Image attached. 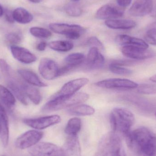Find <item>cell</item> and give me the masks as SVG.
<instances>
[{"label": "cell", "instance_id": "60d3db41", "mask_svg": "<svg viewBox=\"0 0 156 156\" xmlns=\"http://www.w3.org/2000/svg\"><path fill=\"white\" fill-rule=\"evenodd\" d=\"M47 43L44 41L39 43L37 46V49L40 51H44L47 47Z\"/></svg>", "mask_w": 156, "mask_h": 156}, {"label": "cell", "instance_id": "c3c4849f", "mask_svg": "<svg viewBox=\"0 0 156 156\" xmlns=\"http://www.w3.org/2000/svg\"><path fill=\"white\" fill-rule=\"evenodd\" d=\"M155 116L156 117V112H155Z\"/></svg>", "mask_w": 156, "mask_h": 156}, {"label": "cell", "instance_id": "5bb4252c", "mask_svg": "<svg viewBox=\"0 0 156 156\" xmlns=\"http://www.w3.org/2000/svg\"><path fill=\"white\" fill-rule=\"evenodd\" d=\"M89 80L87 78H79L72 80L65 83L59 91L52 97L68 96L76 93L78 90L86 85Z\"/></svg>", "mask_w": 156, "mask_h": 156}, {"label": "cell", "instance_id": "1f68e13d", "mask_svg": "<svg viewBox=\"0 0 156 156\" xmlns=\"http://www.w3.org/2000/svg\"><path fill=\"white\" fill-rule=\"evenodd\" d=\"M66 12L68 15L72 17H78L82 13L81 7L76 3L68 4L66 6Z\"/></svg>", "mask_w": 156, "mask_h": 156}, {"label": "cell", "instance_id": "bcb514c9", "mask_svg": "<svg viewBox=\"0 0 156 156\" xmlns=\"http://www.w3.org/2000/svg\"><path fill=\"white\" fill-rule=\"evenodd\" d=\"M71 1H73V2H78V1H79V0H71Z\"/></svg>", "mask_w": 156, "mask_h": 156}, {"label": "cell", "instance_id": "7402d4cb", "mask_svg": "<svg viewBox=\"0 0 156 156\" xmlns=\"http://www.w3.org/2000/svg\"><path fill=\"white\" fill-rule=\"evenodd\" d=\"M65 156H81V148L77 136H68L62 147Z\"/></svg>", "mask_w": 156, "mask_h": 156}, {"label": "cell", "instance_id": "4316f807", "mask_svg": "<svg viewBox=\"0 0 156 156\" xmlns=\"http://www.w3.org/2000/svg\"><path fill=\"white\" fill-rule=\"evenodd\" d=\"M0 100L8 107H13L16 104L15 97L13 94L2 85H0Z\"/></svg>", "mask_w": 156, "mask_h": 156}, {"label": "cell", "instance_id": "484cf974", "mask_svg": "<svg viewBox=\"0 0 156 156\" xmlns=\"http://www.w3.org/2000/svg\"><path fill=\"white\" fill-rule=\"evenodd\" d=\"M68 112L71 115L88 116L93 115L95 112V110L93 107L87 105H78L69 108L68 110Z\"/></svg>", "mask_w": 156, "mask_h": 156}, {"label": "cell", "instance_id": "ffe728a7", "mask_svg": "<svg viewBox=\"0 0 156 156\" xmlns=\"http://www.w3.org/2000/svg\"><path fill=\"white\" fill-rule=\"evenodd\" d=\"M0 123L1 131L0 139L3 146L7 147L9 140V121L8 116L5 108L0 104Z\"/></svg>", "mask_w": 156, "mask_h": 156}, {"label": "cell", "instance_id": "6da1fadb", "mask_svg": "<svg viewBox=\"0 0 156 156\" xmlns=\"http://www.w3.org/2000/svg\"><path fill=\"white\" fill-rule=\"evenodd\" d=\"M127 145L136 153L144 156L156 154V136L148 128L141 127L125 136Z\"/></svg>", "mask_w": 156, "mask_h": 156}, {"label": "cell", "instance_id": "d590c367", "mask_svg": "<svg viewBox=\"0 0 156 156\" xmlns=\"http://www.w3.org/2000/svg\"><path fill=\"white\" fill-rule=\"evenodd\" d=\"M144 39L147 44L156 46V28L148 29L145 34Z\"/></svg>", "mask_w": 156, "mask_h": 156}, {"label": "cell", "instance_id": "4fadbf2b", "mask_svg": "<svg viewBox=\"0 0 156 156\" xmlns=\"http://www.w3.org/2000/svg\"><path fill=\"white\" fill-rule=\"evenodd\" d=\"M122 52L125 56L135 60L149 59L155 56V53L151 50L131 46H123Z\"/></svg>", "mask_w": 156, "mask_h": 156}, {"label": "cell", "instance_id": "9a60e30c", "mask_svg": "<svg viewBox=\"0 0 156 156\" xmlns=\"http://www.w3.org/2000/svg\"><path fill=\"white\" fill-rule=\"evenodd\" d=\"M85 60V56L82 53H73L69 55L65 58V66L59 69L58 75L59 76L68 74L78 67Z\"/></svg>", "mask_w": 156, "mask_h": 156}, {"label": "cell", "instance_id": "7c38bea8", "mask_svg": "<svg viewBox=\"0 0 156 156\" xmlns=\"http://www.w3.org/2000/svg\"><path fill=\"white\" fill-rule=\"evenodd\" d=\"M59 68L54 60L44 58L40 60L38 66L39 73L44 79L52 80L58 77Z\"/></svg>", "mask_w": 156, "mask_h": 156}, {"label": "cell", "instance_id": "f6af8a7d", "mask_svg": "<svg viewBox=\"0 0 156 156\" xmlns=\"http://www.w3.org/2000/svg\"><path fill=\"white\" fill-rule=\"evenodd\" d=\"M120 156H126L125 153L124 151H123L122 152V154H121Z\"/></svg>", "mask_w": 156, "mask_h": 156}, {"label": "cell", "instance_id": "44dd1931", "mask_svg": "<svg viewBox=\"0 0 156 156\" xmlns=\"http://www.w3.org/2000/svg\"><path fill=\"white\" fill-rule=\"evenodd\" d=\"M115 41L121 46H131L144 49H147L148 44L144 40L127 35L121 34L115 37Z\"/></svg>", "mask_w": 156, "mask_h": 156}, {"label": "cell", "instance_id": "d6a6232c", "mask_svg": "<svg viewBox=\"0 0 156 156\" xmlns=\"http://www.w3.org/2000/svg\"><path fill=\"white\" fill-rule=\"evenodd\" d=\"M137 91L141 94H156V84L151 83L140 84L137 86Z\"/></svg>", "mask_w": 156, "mask_h": 156}, {"label": "cell", "instance_id": "f35d334b", "mask_svg": "<svg viewBox=\"0 0 156 156\" xmlns=\"http://www.w3.org/2000/svg\"><path fill=\"white\" fill-rule=\"evenodd\" d=\"M132 0H117L118 5L121 7H126L130 5Z\"/></svg>", "mask_w": 156, "mask_h": 156}, {"label": "cell", "instance_id": "3957f363", "mask_svg": "<svg viewBox=\"0 0 156 156\" xmlns=\"http://www.w3.org/2000/svg\"><path fill=\"white\" fill-rule=\"evenodd\" d=\"M89 98V94L84 92L76 93L70 96L52 97L42 107L41 111L43 112L59 111L83 103Z\"/></svg>", "mask_w": 156, "mask_h": 156}, {"label": "cell", "instance_id": "4dcf8cb0", "mask_svg": "<svg viewBox=\"0 0 156 156\" xmlns=\"http://www.w3.org/2000/svg\"><path fill=\"white\" fill-rule=\"evenodd\" d=\"M30 34L35 37L39 38H48L52 36V33L48 29L43 27H32L30 28Z\"/></svg>", "mask_w": 156, "mask_h": 156}, {"label": "cell", "instance_id": "e0dca14e", "mask_svg": "<svg viewBox=\"0 0 156 156\" xmlns=\"http://www.w3.org/2000/svg\"><path fill=\"white\" fill-rule=\"evenodd\" d=\"M11 52L16 59L23 64H32L37 59V57L28 49L21 47L11 46Z\"/></svg>", "mask_w": 156, "mask_h": 156}, {"label": "cell", "instance_id": "7bdbcfd3", "mask_svg": "<svg viewBox=\"0 0 156 156\" xmlns=\"http://www.w3.org/2000/svg\"><path fill=\"white\" fill-rule=\"evenodd\" d=\"M28 1L34 3H38L41 2L43 0H28Z\"/></svg>", "mask_w": 156, "mask_h": 156}, {"label": "cell", "instance_id": "ab89813d", "mask_svg": "<svg viewBox=\"0 0 156 156\" xmlns=\"http://www.w3.org/2000/svg\"><path fill=\"white\" fill-rule=\"evenodd\" d=\"M5 18L6 21L9 23H14L15 21L13 17L12 13L10 12L9 11L6 12L5 14Z\"/></svg>", "mask_w": 156, "mask_h": 156}, {"label": "cell", "instance_id": "30bf717a", "mask_svg": "<svg viewBox=\"0 0 156 156\" xmlns=\"http://www.w3.org/2000/svg\"><path fill=\"white\" fill-rule=\"evenodd\" d=\"M60 116L48 115L37 118H27L23 120L24 123L36 130H43L49 126L59 123L61 122Z\"/></svg>", "mask_w": 156, "mask_h": 156}, {"label": "cell", "instance_id": "ba28073f", "mask_svg": "<svg viewBox=\"0 0 156 156\" xmlns=\"http://www.w3.org/2000/svg\"><path fill=\"white\" fill-rule=\"evenodd\" d=\"M44 136L43 132L29 130L21 135L16 140V147L18 149H29L39 143Z\"/></svg>", "mask_w": 156, "mask_h": 156}, {"label": "cell", "instance_id": "b9f144b4", "mask_svg": "<svg viewBox=\"0 0 156 156\" xmlns=\"http://www.w3.org/2000/svg\"><path fill=\"white\" fill-rule=\"evenodd\" d=\"M150 80L156 83V74L150 78Z\"/></svg>", "mask_w": 156, "mask_h": 156}, {"label": "cell", "instance_id": "8fae6325", "mask_svg": "<svg viewBox=\"0 0 156 156\" xmlns=\"http://www.w3.org/2000/svg\"><path fill=\"white\" fill-rule=\"evenodd\" d=\"M124 13L123 7L112 4H106L100 7L96 12V17L101 20H111L122 17Z\"/></svg>", "mask_w": 156, "mask_h": 156}, {"label": "cell", "instance_id": "ee69618b", "mask_svg": "<svg viewBox=\"0 0 156 156\" xmlns=\"http://www.w3.org/2000/svg\"><path fill=\"white\" fill-rule=\"evenodd\" d=\"M4 11L2 7L0 5V17L2 16L3 14Z\"/></svg>", "mask_w": 156, "mask_h": 156}, {"label": "cell", "instance_id": "2e32d148", "mask_svg": "<svg viewBox=\"0 0 156 156\" xmlns=\"http://www.w3.org/2000/svg\"><path fill=\"white\" fill-rule=\"evenodd\" d=\"M153 0H136L130 7L129 12L134 16H143L151 13Z\"/></svg>", "mask_w": 156, "mask_h": 156}, {"label": "cell", "instance_id": "7a4b0ae2", "mask_svg": "<svg viewBox=\"0 0 156 156\" xmlns=\"http://www.w3.org/2000/svg\"><path fill=\"white\" fill-rule=\"evenodd\" d=\"M110 122L113 132L125 137L131 132L135 122L134 115L127 109L116 107L111 112Z\"/></svg>", "mask_w": 156, "mask_h": 156}, {"label": "cell", "instance_id": "681fc988", "mask_svg": "<svg viewBox=\"0 0 156 156\" xmlns=\"http://www.w3.org/2000/svg\"><path fill=\"white\" fill-rule=\"evenodd\" d=\"M2 156H5V155H2Z\"/></svg>", "mask_w": 156, "mask_h": 156}, {"label": "cell", "instance_id": "d4e9b609", "mask_svg": "<svg viewBox=\"0 0 156 156\" xmlns=\"http://www.w3.org/2000/svg\"><path fill=\"white\" fill-rule=\"evenodd\" d=\"M12 16L15 21L23 24L29 23L34 18L32 14L23 7L15 9L12 12Z\"/></svg>", "mask_w": 156, "mask_h": 156}, {"label": "cell", "instance_id": "836d02e7", "mask_svg": "<svg viewBox=\"0 0 156 156\" xmlns=\"http://www.w3.org/2000/svg\"><path fill=\"white\" fill-rule=\"evenodd\" d=\"M109 68V69L112 73L116 75L127 76L132 74V71L130 69L113 64H110Z\"/></svg>", "mask_w": 156, "mask_h": 156}, {"label": "cell", "instance_id": "f1b7e54d", "mask_svg": "<svg viewBox=\"0 0 156 156\" xmlns=\"http://www.w3.org/2000/svg\"><path fill=\"white\" fill-rule=\"evenodd\" d=\"M48 46L52 50L59 52H67L74 48L72 42L65 40L52 41L48 44Z\"/></svg>", "mask_w": 156, "mask_h": 156}, {"label": "cell", "instance_id": "9c48e42d", "mask_svg": "<svg viewBox=\"0 0 156 156\" xmlns=\"http://www.w3.org/2000/svg\"><path fill=\"white\" fill-rule=\"evenodd\" d=\"M96 86L100 88L116 90H132L137 88V83L131 80L120 78H111L97 82Z\"/></svg>", "mask_w": 156, "mask_h": 156}, {"label": "cell", "instance_id": "8d00e7d4", "mask_svg": "<svg viewBox=\"0 0 156 156\" xmlns=\"http://www.w3.org/2000/svg\"><path fill=\"white\" fill-rule=\"evenodd\" d=\"M87 44L91 47L96 48L99 50H104L105 49L104 46L102 43L95 37H90L87 40Z\"/></svg>", "mask_w": 156, "mask_h": 156}, {"label": "cell", "instance_id": "74e56055", "mask_svg": "<svg viewBox=\"0 0 156 156\" xmlns=\"http://www.w3.org/2000/svg\"><path fill=\"white\" fill-rule=\"evenodd\" d=\"M137 63L136 60H133V59H117V60H113L111 64L120 66H131Z\"/></svg>", "mask_w": 156, "mask_h": 156}, {"label": "cell", "instance_id": "d6986e66", "mask_svg": "<svg viewBox=\"0 0 156 156\" xmlns=\"http://www.w3.org/2000/svg\"><path fill=\"white\" fill-rule=\"evenodd\" d=\"M85 60L87 66L91 69L101 68L103 66L105 62L104 56L100 50L95 47L90 48Z\"/></svg>", "mask_w": 156, "mask_h": 156}, {"label": "cell", "instance_id": "277c9868", "mask_svg": "<svg viewBox=\"0 0 156 156\" xmlns=\"http://www.w3.org/2000/svg\"><path fill=\"white\" fill-rule=\"evenodd\" d=\"M123 151L120 135L112 132L101 139L96 156H120Z\"/></svg>", "mask_w": 156, "mask_h": 156}, {"label": "cell", "instance_id": "5b68a950", "mask_svg": "<svg viewBox=\"0 0 156 156\" xmlns=\"http://www.w3.org/2000/svg\"><path fill=\"white\" fill-rule=\"evenodd\" d=\"M49 27L54 33L64 35L72 40L79 39L85 32V28L79 25L51 23L49 25Z\"/></svg>", "mask_w": 156, "mask_h": 156}, {"label": "cell", "instance_id": "e575fe53", "mask_svg": "<svg viewBox=\"0 0 156 156\" xmlns=\"http://www.w3.org/2000/svg\"><path fill=\"white\" fill-rule=\"evenodd\" d=\"M5 39L12 45H16L22 42L23 37L21 34L12 32L6 35Z\"/></svg>", "mask_w": 156, "mask_h": 156}, {"label": "cell", "instance_id": "83f0119b", "mask_svg": "<svg viewBox=\"0 0 156 156\" xmlns=\"http://www.w3.org/2000/svg\"><path fill=\"white\" fill-rule=\"evenodd\" d=\"M82 122L80 118L74 117L68 122L65 128V133L68 136H77L81 128Z\"/></svg>", "mask_w": 156, "mask_h": 156}, {"label": "cell", "instance_id": "cb8c5ba5", "mask_svg": "<svg viewBox=\"0 0 156 156\" xmlns=\"http://www.w3.org/2000/svg\"><path fill=\"white\" fill-rule=\"evenodd\" d=\"M18 73L21 77L31 85L39 87L47 86L46 83H44L40 80L35 73L31 70L24 69H19Z\"/></svg>", "mask_w": 156, "mask_h": 156}, {"label": "cell", "instance_id": "f546056e", "mask_svg": "<svg viewBox=\"0 0 156 156\" xmlns=\"http://www.w3.org/2000/svg\"><path fill=\"white\" fill-rule=\"evenodd\" d=\"M25 92L27 97L35 105H39L42 101V96L38 89L32 85L26 84L24 87Z\"/></svg>", "mask_w": 156, "mask_h": 156}, {"label": "cell", "instance_id": "7dc6e473", "mask_svg": "<svg viewBox=\"0 0 156 156\" xmlns=\"http://www.w3.org/2000/svg\"><path fill=\"white\" fill-rule=\"evenodd\" d=\"M1 123H0V133H1Z\"/></svg>", "mask_w": 156, "mask_h": 156}, {"label": "cell", "instance_id": "ac0fdd59", "mask_svg": "<svg viewBox=\"0 0 156 156\" xmlns=\"http://www.w3.org/2000/svg\"><path fill=\"white\" fill-rule=\"evenodd\" d=\"M124 97L125 101L130 102L144 112H152L156 108V103L152 101L134 95H127Z\"/></svg>", "mask_w": 156, "mask_h": 156}, {"label": "cell", "instance_id": "52a82bcc", "mask_svg": "<svg viewBox=\"0 0 156 156\" xmlns=\"http://www.w3.org/2000/svg\"><path fill=\"white\" fill-rule=\"evenodd\" d=\"M31 156H65L63 149L47 142L38 143L29 149Z\"/></svg>", "mask_w": 156, "mask_h": 156}, {"label": "cell", "instance_id": "8992f818", "mask_svg": "<svg viewBox=\"0 0 156 156\" xmlns=\"http://www.w3.org/2000/svg\"><path fill=\"white\" fill-rule=\"evenodd\" d=\"M4 78L8 88L11 90L14 96L23 104L27 105V96L24 90L26 83L16 76L13 71Z\"/></svg>", "mask_w": 156, "mask_h": 156}, {"label": "cell", "instance_id": "603a6c76", "mask_svg": "<svg viewBox=\"0 0 156 156\" xmlns=\"http://www.w3.org/2000/svg\"><path fill=\"white\" fill-rule=\"evenodd\" d=\"M105 25L113 29L128 30L134 28L136 23L133 20L127 19H111L105 21Z\"/></svg>", "mask_w": 156, "mask_h": 156}]
</instances>
